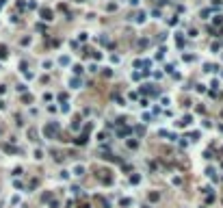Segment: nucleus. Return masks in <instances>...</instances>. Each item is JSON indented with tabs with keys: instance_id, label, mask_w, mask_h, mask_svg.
<instances>
[{
	"instance_id": "obj_1",
	"label": "nucleus",
	"mask_w": 223,
	"mask_h": 208,
	"mask_svg": "<svg viewBox=\"0 0 223 208\" xmlns=\"http://www.w3.org/2000/svg\"><path fill=\"white\" fill-rule=\"evenodd\" d=\"M59 130H61V126L57 122H50V124H46V128H43V134H46V139H54V137L59 134Z\"/></svg>"
},
{
	"instance_id": "obj_2",
	"label": "nucleus",
	"mask_w": 223,
	"mask_h": 208,
	"mask_svg": "<svg viewBox=\"0 0 223 208\" xmlns=\"http://www.w3.org/2000/svg\"><path fill=\"white\" fill-rule=\"evenodd\" d=\"M102 176H100V182L102 184H113V176H110L108 171H100Z\"/></svg>"
},
{
	"instance_id": "obj_3",
	"label": "nucleus",
	"mask_w": 223,
	"mask_h": 208,
	"mask_svg": "<svg viewBox=\"0 0 223 208\" xmlns=\"http://www.w3.org/2000/svg\"><path fill=\"white\" fill-rule=\"evenodd\" d=\"M87 139H89V134H87V132H82V134H78L76 139H74V143H76V145H85V143H87Z\"/></svg>"
},
{
	"instance_id": "obj_4",
	"label": "nucleus",
	"mask_w": 223,
	"mask_h": 208,
	"mask_svg": "<svg viewBox=\"0 0 223 208\" xmlns=\"http://www.w3.org/2000/svg\"><path fill=\"white\" fill-rule=\"evenodd\" d=\"M41 20L50 22V20H52V11H50V9H41Z\"/></svg>"
},
{
	"instance_id": "obj_5",
	"label": "nucleus",
	"mask_w": 223,
	"mask_h": 208,
	"mask_svg": "<svg viewBox=\"0 0 223 208\" xmlns=\"http://www.w3.org/2000/svg\"><path fill=\"white\" fill-rule=\"evenodd\" d=\"M4 152H7V154H18V147H15V145H11V143H7V145H4Z\"/></svg>"
},
{
	"instance_id": "obj_6",
	"label": "nucleus",
	"mask_w": 223,
	"mask_h": 208,
	"mask_svg": "<svg viewBox=\"0 0 223 208\" xmlns=\"http://www.w3.org/2000/svg\"><path fill=\"white\" fill-rule=\"evenodd\" d=\"M80 85H82V83H80V78H78V76H74V78L69 80V87H72V89H78Z\"/></svg>"
},
{
	"instance_id": "obj_7",
	"label": "nucleus",
	"mask_w": 223,
	"mask_h": 208,
	"mask_svg": "<svg viewBox=\"0 0 223 208\" xmlns=\"http://www.w3.org/2000/svg\"><path fill=\"white\" fill-rule=\"evenodd\" d=\"M188 124H191V115H184V117L178 122V126H188Z\"/></svg>"
},
{
	"instance_id": "obj_8",
	"label": "nucleus",
	"mask_w": 223,
	"mask_h": 208,
	"mask_svg": "<svg viewBox=\"0 0 223 208\" xmlns=\"http://www.w3.org/2000/svg\"><path fill=\"white\" fill-rule=\"evenodd\" d=\"M7 54H9L7 46H4V43H0V59H7Z\"/></svg>"
},
{
	"instance_id": "obj_9",
	"label": "nucleus",
	"mask_w": 223,
	"mask_h": 208,
	"mask_svg": "<svg viewBox=\"0 0 223 208\" xmlns=\"http://www.w3.org/2000/svg\"><path fill=\"white\" fill-rule=\"evenodd\" d=\"M135 20L139 22V24H143V22H145V13H143V11H139V13L135 15Z\"/></svg>"
},
{
	"instance_id": "obj_10",
	"label": "nucleus",
	"mask_w": 223,
	"mask_h": 208,
	"mask_svg": "<svg viewBox=\"0 0 223 208\" xmlns=\"http://www.w3.org/2000/svg\"><path fill=\"white\" fill-rule=\"evenodd\" d=\"M28 137H30V141H39V139H37V130H35V128H28Z\"/></svg>"
},
{
	"instance_id": "obj_11",
	"label": "nucleus",
	"mask_w": 223,
	"mask_h": 208,
	"mask_svg": "<svg viewBox=\"0 0 223 208\" xmlns=\"http://www.w3.org/2000/svg\"><path fill=\"white\" fill-rule=\"evenodd\" d=\"M85 173V167L82 165H76V169H74V176H82Z\"/></svg>"
},
{
	"instance_id": "obj_12",
	"label": "nucleus",
	"mask_w": 223,
	"mask_h": 208,
	"mask_svg": "<svg viewBox=\"0 0 223 208\" xmlns=\"http://www.w3.org/2000/svg\"><path fill=\"white\" fill-rule=\"evenodd\" d=\"M147 197H149V202H158L160 200V193H149Z\"/></svg>"
},
{
	"instance_id": "obj_13",
	"label": "nucleus",
	"mask_w": 223,
	"mask_h": 208,
	"mask_svg": "<svg viewBox=\"0 0 223 208\" xmlns=\"http://www.w3.org/2000/svg\"><path fill=\"white\" fill-rule=\"evenodd\" d=\"M139 182H141V176H137V173L130 176V184H139Z\"/></svg>"
},
{
	"instance_id": "obj_14",
	"label": "nucleus",
	"mask_w": 223,
	"mask_h": 208,
	"mask_svg": "<svg viewBox=\"0 0 223 208\" xmlns=\"http://www.w3.org/2000/svg\"><path fill=\"white\" fill-rule=\"evenodd\" d=\"M82 72H85V67H82V65H76V67H74V74H76V76H80Z\"/></svg>"
},
{
	"instance_id": "obj_15",
	"label": "nucleus",
	"mask_w": 223,
	"mask_h": 208,
	"mask_svg": "<svg viewBox=\"0 0 223 208\" xmlns=\"http://www.w3.org/2000/svg\"><path fill=\"white\" fill-rule=\"evenodd\" d=\"M204 69H206V72H217V67H215V65H210V63H206Z\"/></svg>"
},
{
	"instance_id": "obj_16",
	"label": "nucleus",
	"mask_w": 223,
	"mask_h": 208,
	"mask_svg": "<svg viewBox=\"0 0 223 208\" xmlns=\"http://www.w3.org/2000/svg\"><path fill=\"white\" fill-rule=\"evenodd\" d=\"M61 111H63V113H69V104H67V102H61Z\"/></svg>"
},
{
	"instance_id": "obj_17",
	"label": "nucleus",
	"mask_w": 223,
	"mask_h": 208,
	"mask_svg": "<svg viewBox=\"0 0 223 208\" xmlns=\"http://www.w3.org/2000/svg\"><path fill=\"white\" fill-rule=\"evenodd\" d=\"M59 63H61V65H69V57H61Z\"/></svg>"
},
{
	"instance_id": "obj_18",
	"label": "nucleus",
	"mask_w": 223,
	"mask_h": 208,
	"mask_svg": "<svg viewBox=\"0 0 223 208\" xmlns=\"http://www.w3.org/2000/svg\"><path fill=\"white\" fill-rule=\"evenodd\" d=\"M115 102H117V104H121V106H124V98H121V96H115Z\"/></svg>"
},
{
	"instance_id": "obj_19",
	"label": "nucleus",
	"mask_w": 223,
	"mask_h": 208,
	"mask_svg": "<svg viewBox=\"0 0 223 208\" xmlns=\"http://www.w3.org/2000/svg\"><path fill=\"white\" fill-rule=\"evenodd\" d=\"M72 128H80V119H78V117L74 119V124H72Z\"/></svg>"
},
{
	"instance_id": "obj_20",
	"label": "nucleus",
	"mask_w": 223,
	"mask_h": 208,
	"mask_svg": "<svg viewBox=\"0 0 223 208\" xmlns=\"http://www.w3.org/2000/svg\"><path fill=\"white\" fill-rule=\"evenodd\" d=\"M135 132H137V134H143L145 130H143V126H137V128H135Z\"/></svg>"
},
{
	"instance_id": "obj_21",
	"label": "nucleus",
	"mask_w": 223,
	"mask_h": 208,
	"mask_svg": "<svg viewBox=\"0 0 223 208\" xmlns=\"http://www.w3.org/2000/svg\"><path fill=\"white\" fill-rule=\"evenodd\" d=\"M37 184H39V180H30V184H28V189H35V187H37Z\"/></svg>"
},
{
	"instance_id": "obj_22",
	"label": "nucleus",
	"mask_w": 223,
	"mask_h": 208,
	"mask_svg": "<svg viewBox=\"0 0 223 208\" xmlns=\"http://www.w3.org/2000/svg\"><path fill=\"white\" fill-rule=\"evenodd\" d=\"M24 102H26V104H30V102H33V96H30V93H28V96H24Z\"/></svg>"
},
{
	"instance_id": "obj_23",
	"label": "nucleus",
	"mask_w": 223,
	"mask_h": 208,
	"mask_svg": "<svg viewBox=\"0 0 223 208\" xmlns=\"http://www.w3.org/2000/svg\"><path fill=\"white\" fill-rule=\"evenodd\" d=\"M4 2H7V0H0V9H2V7H4Z\"/></svg>"
},
{
	"instance_id": "obj_24",
	"label": "nucleus",
	"mask_w": 223,
	"mask_h": 208,
	"mask_svg": "<svg viewBox=\"0 0 223 208\" xmlns=\"http://www.w3.org/2000/svg\"><path fill=\"white\" fill-rule=\"evenodd\" d=\"M78 2H85V0H78Z\"/></svg>"
},
{
	"instance_id": "obj_25",
	"label": "nucleus",
	"mask_w": 223,
	"mask_h": 208,
	"mask_svg": "<svg viewBox=\"0 0 223 208\" xmlns=\"http://www.w3.org/2000/svg\"><path fill=\"white\" fill-rule=\"evenodd\" d=\"M0 132H2V130H0Z\"/></svg>"
}]
</instances>
